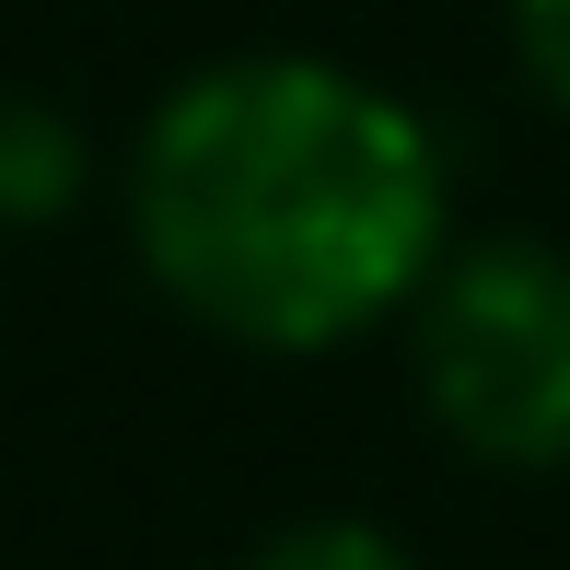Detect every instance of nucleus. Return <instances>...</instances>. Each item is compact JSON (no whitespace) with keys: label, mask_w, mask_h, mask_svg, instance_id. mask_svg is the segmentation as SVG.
I'll return each instance as SVG.
<instances>
[{"label":"nucleus","mask_w":570,"mask_h":570,"mask_svg":"<svg viewBox=\"0 0 570 570\" xmlns=\"http://www.w3.org/2000/svg\"><path fill=\"white\" fill-rule=\"evenodd\" d=\"M151 292L233 350L315 361L420 303L454 245V164L396 82L315 47L210 59L128 140Z\"/></svg>","instance_id":"1"},{"label":"nucleus","mask_w":570,"mask_h":570,"mask_svg":"<svg viewBox=\"0 0 570 570\" xmlns=\"http://www.w3.org/2000/svg\"><path fill=\"white\" fill-rule=\"evenodd\" d=\"M407 373L431 431L489 478H559L570 465V245L548 233H478L407 303Z\"/></svg>","instance_id":"2"},{"label":"nucleus","mask_w":570,"mask_h":570,"mask_svg":"<svg viewBox=\"0 0 570 570\" xmlns=\"http://www.w3.org/2000/svg\"><path fill=\"white\" fill-rule=\"evenodd\" d=\"M82 187V151L47 106H0V210L12 222H47L59 198Z\"/></svg>","instance_id":"3"},{"label":"nucleus","mask_w":570,"mask_h":570,"mask_svg":"<svg viewBox=\"0 0 570 570\" xmlns=\"http://www.w3.org/2000/svg\"><path fill=\"white\" fill-rule=\"evenodd\" d=\"M245 570H420V548L384 524H361V512H303V524L256 535Z\"/></svg>","instance_id":"4"},{"label":"nucleus","mask_w":570,"mask_h":570,"mask_svg":"<svg viewBox=\"0 0 570 570\" xmlns=\"http://www.w3.org/2000/svg\"><path fill=\"white\" fill-rule=\"evenodd\" d=\"M512 59H524V82L570 117V0H512Z\"/></svg>","instance_id":"5"}]
</instances>
